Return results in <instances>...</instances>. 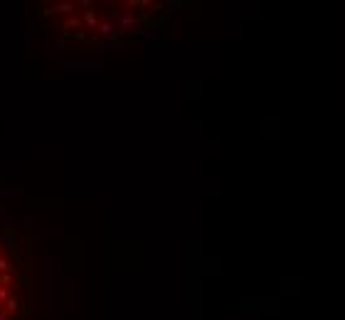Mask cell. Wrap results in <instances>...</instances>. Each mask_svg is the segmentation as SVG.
<instances>
[{"label":"cell","mask_w":345,"mask_h":320,"mask_svg":"<svg viewBox=\"0 0 345 320\" xmlns=\"http://www.w3.org/2000/svg\"><path fill=\"white\" fill-rule=\"evenodd\" d=\"M20 306H22V301H20V296H17V293H13V296L8 298V303L3 306V310H5V313H8L10 318H13V315H17V313H20Z\"/></svg>","instance_id":"1"},{"label":"cell","mask_w":345,"mask_h":320,"mask_svg":"<svg viewBox=\"0 0 345 320\" xmlns=\"http://www.w3.org/2000/svg\"><path fill=\"white\" fill-rule=\"evenodd\" d=\"M13 259H10V254H8V251L3 249L0 251V276H3V274H13Z\"/></svg>","instance_id":"2"},{"label":"cell","mask_w":345,"mask_h":320,"mask_svg":"<svg viewBox=\"0 0 345 320\" xmlns=\"http://www.w3.org/2000/svg\"><path fill=\"white\" fill-rule=\"evenodd\" d=\"M13 293H15V288H13V286H0V308L5 306V303H8V298H10Z\"/></svg>","instance_id":"3"}]
</instances>
